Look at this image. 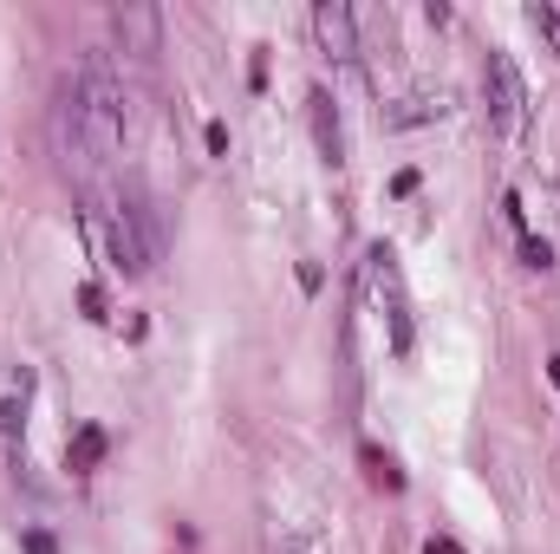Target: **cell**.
I'll return each instance as SVG.
<instances>
[{"mask_svg": "<svg viewBox=\"0 0 560 554\" xmlns=\"http://www.w3.org/2000/svg\"><path fill=\"white\" fill-rule=\"evenodd\" d=\"M306 112H313V143H319V157H326V163H346V125H339V105H332L326 92H313Z\"/></svg>", "mask_w": 560, "mask_h": 554, "instance_id": "cell-8", "label": "cell"}, {"mask_svg": "<svg viewBox=\"0 0 560 554\" xmlns=\"http://www.w3.org/2000/svg\"><path fill=\"white\" fill-rule=\"evenodd\" d=\"M293 554H300V549H293Z\"/></svg>", "mask_w": 560, "mask_h": 554, "instance_id": "cell-14", "label": "cell"}, {"mask_svg": "<svg viewBox=\"0 0 560 554\" xmlns=\"http://www.w3.org/2000/svg\"><path fill=\"white\" fill-rule=\"evenodd\" d=\"M202 143H209V157H229V125H222V118H209Z\"/></svg>", "mask_w": 560, "mask_h": 554, "instance_id": "cell-11", "label": "cell"}, {"mask_svg": "<svg viewBox=\"0 0 560 554\" xmlns=\"http://www.w3.org/2000/svg\"><path fill=\"white\" fill-rule=\"evenodd\" d=\"M112 33H118V46H125L131 59H150V53L163 46V13H156V7H118V13H112Z\"/></svg>", "mask_w": 560, "mask_h": 554, "instance_id": "cell-6", "label": "cell"}, {"mask_svg": "<svg viewBox=\"0 0 560 554\" xmlns=\"http://www.w3.org/2000/svg\"><path fill=\"white\" fill-rule=\"evenodd\" d=\"M423 554H463V549H456L450 535H430V542H423Z\"/></svg>", "mask_w": 560, "mask_h": 554, "instance_id": "cell-12", "label": "cell"}, {"mask_svg": "<svg viewBox=\"0 0 560 554\" xmlns=\"http://www.w3.org/2000/svg\"><path fill=\"white\" fill-rule=\"evenodd\" d=\"M98 457H105V430H98V424H85V430L72 437L66 463H72V470H98Z\"/></svg>", "mask_w": 560, "mask_h": 554, "instance_id": "cell-9", "label": "cell"}, {"mask_svg": "<svg viewBox=\"0 0 560 554\" xmlns=\"http://www.w3.org/2000/svg\"><path fill=\"white\" fill-rule=\"evenodd\" d=\"M548 372H555V385H560V359H555V366H548Z\"/></svg>", "mask_w": 560, "mask_h": 554, "instance_id": "cell-13", "label": "cell"}, {"mask_svg": "<svg viewBox=\"0 0 560 554\" xmlns=\"http://www.w3.org/2000/svg\"><path fill=\"white\" fill-rule=\"evenodd\" d=\"M313 33H319V46L332 53V59H359V13L346 7V0H319L313 7Z\"/></svg>", "mask_w": 560, "mask_h": 554, "instance_id": "cell-5", "label": "cell"}, {"mask_svg": "<svg viewBox=\"0 0 560 554\" xmlns=\"http://www.w3.org/2000/svg\"><path fill=\"white\" fill-rule=\"evenodd\" d=\"M125 138H131V85L112 66V53H85L52 105V143H59L66 176L92 196L98 170L125 150Z\"/></svg>", "mask_w": 560, "mask_h": 554, "instance_id": "cell-1", "label": "cell"}, {"mask_svg": "<svg viewBox=\"0 0 560 554\" xmlns=\"http://www.w3.org/2000/svg\"><path fill=\"white\" fill-rule=\"evenodd\" d=\"M26 405H33V372L26 366H7L0 372V437H20L26 430Z\"/></svg>", "mask_w": 560, "mask_h": 554, "instance_id": "cell-7", "label": "cell"}, {"mask_svg": "<svg viewBox=\"0 0 560 554\" xmlns=\"http://www.w3.org/2000/svg\"><path fill=\"white\" fill-rule=\"evenodd\" d=\"M528 26L548 39V53L560 59V0H535V7H528Z\"/></svg>", "mask_w": 560, "mask_h": 554, "instance_id": "cell-10", "label": "cell"}, {"mask_svg": "<svg viewBox=\"0 0 560 554\" xmlns=\"http://www.w3.org/2000/svg\"><path fill=\"white\" fill-rule=\"evenodd\" d=\"M482 99H489V118H495L502 138H515V131L528 125V85H522V72H515L509 53H489V66H482Z\"/></svg>", "mask_w": 560, "mask_h": 554, "instance_id": "cell-4", "label": "cell"}, {"mask_svg": "<svg viewBox=\"0 0 560 554\" xmlns=\"http://www.w3.org/2000/svg\"><path fill=\"white\" fill-rule=\"evenodd\" d=\"M79 222H85V242H92V255H98L105 268H118V275H143V268L156 262V229H150L143 203H131V196H105V189H92L85 209H79Z\"/></svg>", "mask_w": 560, "mask_h": 554, "instance_id": "cell-2", "label": "cell"}, {"mask_svg": "<svg viewBox=\"0 0 560 554\" xmlns=\"http://www.w3.org/2000/svg\"><path fill=\"white\" fill-rule=\"evenodd\" d=\"M365 293H372L378 320L392 326V353H411V300H405V275H398V255L392 249H372L365 255Z\"/></svg>", "mask_w": 560, "mask_h": 554, "instance_id": "cell-3", "label": "cell"}]
</instances>
